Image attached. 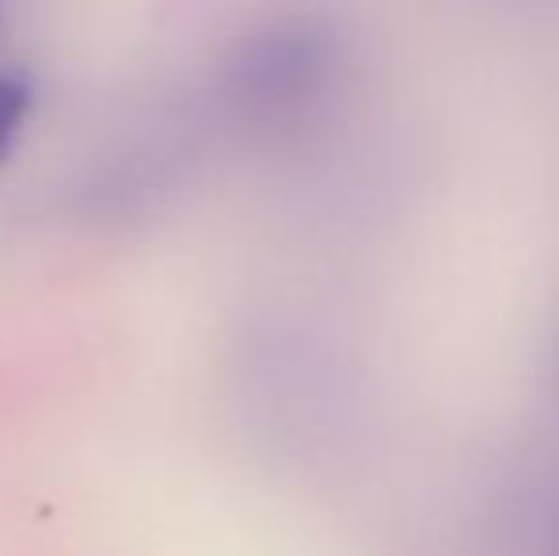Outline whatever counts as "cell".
Returning a JSON list of instances; mask_svg holds the SVG:
<instances>
[{
	"instance_id": "3",
	"label": "cell",
	"mask_w": 559,
	"mask_h": 556,
	"mask_svg": "<svg viewBox=\"0 0 559 556\" xmlns=\"http://www.w3.org/2000/svg\"><path fill=\"white\" fill-rule=\"evenodd\" d=\"M552 378H556V389H559V328H556V340H552Z\"/></svg>"
},
{
	"instance_id": "1",
	"label": "cell",
	"mask_w": 559,
	"mask_h": 556,
	"mask_svg": "<svg viewBox=\"0 0 559 556\" xmlns=\"http://www.w3.org/2000/svg\"><path fill=\"white\" fill-rule=\"evenodd\" d=\"M338 61L335 31L317 20H286L255 35L236 76L240 92L266 111H294L328 88Z\"/></svg>"
},
{
	"instance_id": "2",
	"label": "cell",
	"mask_w": 559,
	"mask_h": 556,
	"mask_svg": "<svg viewBox=\"0 0 559 556\" xmlns=\"http://www.w3.org/2000/svg\"><path fill=\"white\" fill-rule=\"evenodd\" d=\"M27 111H31V81L20 73H0V161L12 149Z\"/></svg>"
}]
</instances>
